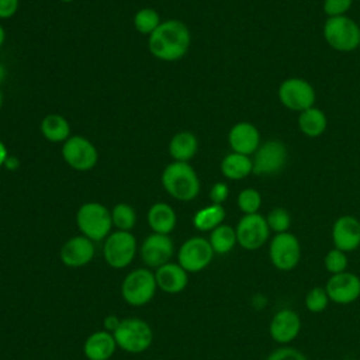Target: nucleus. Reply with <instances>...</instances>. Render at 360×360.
<instances>
[{"label":"nucleus","instance_id":"nucleus-1","mask_svg":"<svg viewBox=\"0 0 360 360\" xmlns=\"http://www.w3.org/2000/svg\"><path fill=\"white\" fill-rule=\"evenodd\" d=\"M191 42L188 27L180 20H166L149 35V52L160 60L174 62L181 59Z\"/></svg>","mask_w":360,"mask_h":360},{"label":"nucleus","instance_id":"nucleus-2","mask_svg":"<svg viewBox=\"0 0 360 360\" xmlns=\"http://www.w3.org/2000/svg\"><path fill=\"white\" fill-rule=\"evenodd\" d=\"M162 186L179 201H191L200 193V179L188 162L169 163L162 173Z\"/></svg>","mask_w":360,"mask_h":360},{"label":"nucleus","instance_id":"nucleus-3","mask_svg":"<svg viewBox=\"0 0 360 360\" xmlns=\"http://www.w3.org/2000/svg\"><path fill=\"white\" fill-rule=\"evenodd\" d=\"M76 224L82 235L90 240H103L110 235L112 226L111 211H108V208L101 202H84L77 210Z\"/></svg>","mask_w":360,"mask_h":360},{"label":"nucleus","instance_id":"nucleus-4","mask_svg":"<svg viewBox=\"0 0 360 360\" xmlns=\"http://www.w3.org/2000/svg\"><path fill=\"white\" fill-rule=\"evenodd\" d=\"M117 346L128 353H142L149 349L153 332L149 323L138 318L122 319L112 332Z\"/></svg>","mask_w":360,"mask_h":360},{"label":"nucleus","instance_id":"nucleus-5","mask_svg":"<svg viewBox=\"0 0 360 360\" xmlns=\"http://www.w3.org/2000/svg\"><path fill=\"white\" fill-rule=\"evenodd\" d=\"M323 38L333 49L350 52L359 48L360 27L346 15L329 17L323 25Z\"/></svg>","mask_w":360,"mask_h":360},{"label":"nucleus","instance_id":"nucleus-6","mask_svg":"<svg viewBox=\"0 0 360 360\" xmlns=\"http://www.w3.org/2000/svg\"><path fill=\"white\" fill-rule=\"evenodd\" d=\"M156 288L155 273L148 269H135L125 276L121 285V294L127 304L142 307L153 298Z\"/></svg>","mask_w":360,"mask_h":360},{"label":"nucleus","instance_id":"nucleus-7","mask_svg":"<svg viewBox=\"0 0 360 360\" xmlns=\"http://www.w3.org/2000/svg\"><path fill=\"white\" fill-rule=\"evenodd\" d=\"M136 253V239L128 231H115L105 238L103 255L107 264L114 269L127 267Z\"/></svg>","mask_w":360,"mask_h":360},{"label":"nucleus","instance_id":"nucleus-8","mask_svg":"<svg viewBox=\"0 0 360 360\" xmlns=\"http://www.w3.org/2000/svg\"><path fill=\"white\" fill-rule=\"evenodd\" d=\"M62 158L72 169L87 172L97 165L98 152L91 141L82 135H73L63 142Z\"/></svg>","mask_w":360,"mask_h":360},{"label":"nucleus","instance_id":"nucleus-9","mask_svg":"<svg viewBox=\"0 0 360 360\" xmlns=\"http://www.w3.org/2000/svg\"><path fill=\"white\" fill-rule=\"evenodd\" d=\"M269 256L276 269L290 271L298 264L301 257L300 240L290 232L276 233L270 242Z\"/></svg>","mask_w":360,"mask_h":360},{"label":"nucleus","instance_id":"nucleus-10","mask_svg":"<svg viewBox=\"0 0 360 360\" xmlns=\"http://www.w3.org/2000/svg\"><path fill=\"white\" fill-rule=\"evenodd\" d=\"M214 250L210 240L201 236H193L187 239L179 249V264L187 273H197L204 270L212 260Z\"/></svg>","mask_w":360,"mask_h":360},{"label":"nucleus","instance_id":"nucleus-11","mask_svg":"<svg viewBox=\"0 0 360 360\" xmlns=\"http://www.w3.org/2000/svg\"><path fill=\"white\" fill-rule=\"evenodd\" d=\"M278 98L284 107L292 111H305L315 104V90L304 79L291 77L278 87Z\"/></svg>","mask_w":360,"mask_h":360},{"label":"nucleus","instance_id":"nucleus-12","mask_svg":"<svg viewBox=\"0 0 360 360\" xmlns=\"http://www.w3.org/2000/svg\"><path fill=\"white\" fill-rule=\"evenodd\" d=\"M238 243L246 250H256L262 248L270 233L267 221L260 214H245L236 225Z\"/></svg>","mask_w":360,"mask_h":360},{"label":"nucleus","instance_id":"nucleus-13","mask_svg":"<svg viewBox=\"0 0 360 360\" xmlns=\"http://www.w3.org/2000/svg\"><path fill=\"white\" fill-rule=\"evenodd\" d=\"M253 173L257 176H269L280 172L287 162L285 145L280 141H267L253 153Z\"/></svg>","mask_w":360,"mask_h":360},{"label":"nucleus","instance_id":"nucleus-14","mask_svg":"<svg viewBox=\"0 0 360 360\" xmlns=\"http://www.w3.org/2000/svg\"><path fill=\"white\" fill-rule=\"evenodd\" d=\"M325 290L330 301L340 305L352 304L360 297V277L350 271L332 274Z\"/></svg>","mask_w":360,"mask_h":360},{"label":"nucleus","instance_id":"nucleus-15","mask_svg":"<svg viewBox=\"0 0 360 360\" xmlns=\"http://www.w3.org/2000/svg\"><path fill=\"white\" fill-rule=\"evenodd\" d=\"M174 253L173 242L169 235L150 233L145 238L141 246V257L149 267H160L172 259Z\"/></svg>","mask_w":360,"mask_h":360},{"label":"nucleus","instance_id":"nucleus-16","mask_svg":"<svg viewBox=\"0 0 360 360\" xmlns=\"http://www.w3.org/2000/svg\"><path fill=\"white\" fill-rule=\"evenodd\" d=\"M332 240L345 253L356 250L360 246V221L352 215L339 217L332 226Z\"/></svg>","mask_w":360,"mask_h":360},{"label":"nucleus","instance_id":"nucleus-17","mask_svg":"<svg viewBox=\"0 0 360 360\" xmlns=\"http://www.w3.org/2000/svg\"><path fill=\"white\" fill-rule=\"evenodd\" d=\"M300 329H301L300 315L295 311L288 308L277 311L273 315L269 326L270 336L277 343H281V345L292 342L298 336Z\"/></svg>","mask_w":360,"mask_h":360},{"label":"nucleus","instance_id":"nucleus-18","mask_svg":"<svg viewBox=\"0 0 360 360\" xmlns=\"http://www.w3.org/2000/svg\"><path fill=\"white\" fill-rule=\"evenodd\" d=\"M93 256L94 243L84 235L70 238L60 249V260L69 267H82L90 263Z\"/></svg>","mask_w":360,"mask_h":360},{"label":"nucleus","instance_id":"nucleus-19","mask_svg":"<svg viewBox=\"0 0 360 360\" xmlns=\"http://www.w3.org/2000/svg\"><path fill=\"white\" fill-rule=\"evenodd\" d=\"M228 141L233 152L249 156L255 153L260 146V134L253 124L243 121L235 124L231 128Z\"/></svg>","mask_w":360,"mask_h":360},{"label":"nucleus","instance_id":"nucleus-20","mask_svg":"<svg viewBox=\"0 0 360 360\" xmlns=\"http://www.w3.org/2000/svg\"><path fill=\"white\" fill-rule=\"evenodd\" d=\"M156 284L167 294L181 292L188 283V273L179 263H166L155 271Z\"/></svg>","mask_w":360,"mask_h":360},{"label":"nucleus","instance_id":"nucleus-21","mask_svg":"<svg viewBox=\"0 0 360 360\" xmlns=\"http://www.w3.org/2000/svg\"><path fill=\"white\" fill-rule=\"evenodd\" d=\"M117 349L114 335L108 330L91 333L83 346V352L89 360H108Z\"/></svg>","mask_w":360,"mask_h":360},{"label":"nucleus","instance_id":"nucleus-22","mask_svg":"<svg viewBox=\"0 0 360 360\" xmlns=\"http://www.w3.org/2000/svg\"><path fill=\"white\" fill-rule=\"evenodd\" d=\"M148 225L155 233H163L169 235L177 222V215L172 205L166 202H155L149 210H148Z\"/></svg>","mask_w":360,"mask_h":360},{"label":"nucleus","instance_id":"nucleus-23","mask_svg":"<svg viewBox=\"0 0 360 360\" xmlns=\"http://www.w3.org/2000/svg\"><path fill=\"white\" fill-rule=\"evenodd\" d=\"M198 150L197 136L190 131L174 134L169 142V155L174 162H188Z\"/></svg>","mask_w":360,"mask_h":360},{"label":"nucleus","instance_id":"nucleus-24","mask_svg":"<svg viewBox=\"0 0 360 360\" xmlns=\"http://www.w3.org/2000/svg\"><path fill=\"white\" fill-rule=\"evenodd\" d=\"M39 128L42 136L52 143L65 142L70 138V125L68 120L59 114L45 115L41 121Z\"/></svg>","mask_w":360,"mask_h":360},{"label":"nucleus","instance_id":"nucleus-25","mask_svg":"<svg viewBox=\"0 0 360 360\" xmlns=\"http://www.w3.org/2000/svg\"><path fill=\"white\" fill-rule=\"evenodd\" d=\"M221 172L229 180H242L253 173V162L248 155L232 152L222 159Z\"/></svg>","mask_w":360,"mask_h":360},{"label":"nucleus","instance_id":"nucleus-26","mask_svg":"<svg viewBox=\"0 0 360 360\" xmlns=\"http://www.w3.org/2000/svg\"><path fill=\"white\" fill-rule=\"evenodd\" d=\"M326 125H328V120H326L325 112L316 107H311V108L300 112L298 127H300L301 132L305 134L307 136L315 138V136L322 135L326 129Z\"/></svg>","mask_w":360,"mask_h":360},{"label":"nucleus","instance_id":"nucleus-27","mask_svg":"<svg viewBox=\"0 0 360 360\" xmlns=\"http://www.w3.org/2000/svg\"><path fill=\"white\" fill-rule=\"evenodd\" d=\"M224 219H225L224 207L221 204H210L194 214L193 224L195 229L201 232H207L219 226Z\"/></svg>","mask_w":360,"mask_h":360},{"label":"nucleus","instance_id":"nucleus-28","mask_svg":"<svg viewBox=\"0 0 360 360\" xmlns=\"http://www.w3.org/2000/svg\"><path fill=\"white\" fill-rule=\"evenodd\" d=\"M210 245L214 250V253L225 255L233 249V246L238 243L236 239V231L231 225L221 224L215 229L211 231L210 235Z\"/></svg>","mask_w":360,"mask_h":360},{"label":"nucleus","instance_id":"nucleus-29","mask_svg":"<svg viewBox=\"0 0 360 360\" xmlns=\"http://www.w3.org/2000/svg\"><path fill=\"white\" fill-rule=\"evenodd\" d=\"M160 15L156 10L150 7H143L138 10L134 15V27L139 34L150 35L160 25Z\"/></svg>","mask_w":360,"mask_h":360},{"label":"nucleus","instance_id":"nucleus-30","mask_svg":"<svg viewBox=\"0 0 360 360\" xmlns=\"http://www.w3.org/2000/svg\"><path fill=\"white\" fill-rule=\"evenodd\" d=\"M112 225L118 231H131L136 224V212L127 202H118L111 210Z\"/></svg>","mask_w":360,"mask_h":360},{"label":"nucleus","instance_id":"nucleus-31","mask_svg":"<svg viewBox=\"0 0 360 360\" xmlns=\"http://www.w3.org/2000/svg\"><path fill=\"white\" fill-rule=\"evenodd\" d=\"M266 221L271 231H274L276 233H281V232L288 231V228L291 225V215L285 208L276 207L267 214Z\"/></svg>","mask_w":360,"mask_h":360},{"label":"nucleus","instance_id":"nucleus-32","mask_svg":"<svg viewBox=\"0 0 360 360\" xmlns=\"http://www.w3.org/2000/svg\"><path fill=\"white\" fill-rule=\"evenodd\" d=\"M262 205L260 193L255 188H245L238 195V207L243 214H256Z\"/></svg>","mask_w":360,"mask_h":360},{"label":"nucleus","instance_id":"nucleus-33","mask_svg":"<svg viewBox=\"0 0 360 360\" xmlns=\"http://www.w3.org/2000/svg\"><path fill=\"white\" fill-rule=\"evenodd\" d=\"M329 301L330 300L323 287H314L305 295V307L308 311H311L314 314H318V312H322L323 309H326Z\"/></svg>","mask_w":360,"mask_h":360},{"label":"nucleus","instance_id":"nucleus-34","mask_svg":"<svg viewBox=\"0 0 360 360\" xmlns=\"http://www.w3.org/2000/svg\"><path fill=\"white\" fill-rule=\"evenodd\" d=\"M347 264H349V262H347L346 253L336 248L329 250L325 256V267L332 274H339V273L346 271Z\"/></svg>","mask_w":360,"mask_h":360},{"label":"nucleus","instance_id":"nucleus-35","mask_svg":"<svg viewBox=\"0 0 360 360\" xmlns=\"http://www.w3.org/2000/svg\"><path fill=\"white\" fill-rule=\"evenodd\" d=\"M352 3H353V0H325L323 11L329 17L345 15V13L352 7Z\"/></svg>","mask_w":360,"mask_h":360},{"label":"nucleus","instance_id":"nucleus-36","mask_svg":"<svg viewBox=\"0 0 360 360\" xmlns=\"http://www.w3.org/2000/svg\"><path fill=\"white\" fill-rule=\"evenodd\" d=\"M266 360H307V357L297 349L280 347L271 352Z\"/></svg>","mask_w":360,"mask_h":360},{"label":"nucleus","instance_id":"nucleus-37","mask_svg":"<svg viewBox=\"0 0 360 360\" xmlns=\"http://www.w3.org/2000/svg\"><path fill=\"white\" fill-rule=\"evenodd\" d=\"M228 195H229V188L225 183L218 181V183L212 184V187L210 190V200H211L212 204H221L222 205V202L226 201Z\"/></svg>","mask_w":360,"mask_h":360},{"label":"nucleus","instance_id":"nucleus-38","mask_svg":"<svg viewBox=\"0 0 360 360\" xmlns=\"http://www.w3.org/2000/svg\"><path fill=\"white\" fill-rule=\"evenodd\" d=\"M20 6V0H0V20L11 18Z\"/></svg>","mask_w":360,"mask_h":360},{"label":"nucleus","instance_id":"nucleus-39","mask_svg":"<svg viewBox=\"0 0 360 360\" xmlns=\"http://www.w3.org/2000/svg\"><path fill=\"white\" fill-rule=\"evenodd\" d=\"M121 321L115 316V315H110V316H107L105 319H104V326H105V329H108V330H111V333L115 330V328L118 326V323H120Z\"/></svg>","mask_w":360,"mask_h":360},{"label":"nucleus","instance_id":"nucleus-40","mask_svg":"<svg viewBox=\"0 0 360 360\" xmlns=\"http://www.w3.org/2000/svg\"><path fill=\"white\" fill-rule=\"evenodd\" d=\"M4 166H6V169H8V170H14V169L18 167V159H17L15 156H10V155H8V158H7L6 162H4Z\"/></svg>","mask_w":360,"mask_h":360},{"label":"nucleus","instance_id":"nucleus-41","mask_svg":"<svg viewBox=\"0 0 360 360\" xmlns=\"http://www.w3.org/2000/svg\"><path fill=\"white\" fill-rule=\"evenodd\" d=\"M8 158V152H7V148H6V145L0 141V167L1 166H4V162H6V159Z\"/></svg>","mask_w":360,"mask_h":360},{"label":"nucleus","instance_id":"nucleus-42","mask_svg":"<svg viewBox=\"0 0 360 360\" xmlns=\"http://www.w3.org/2000/svg\"><path fill=\"white\" fill-rule=\"evenodd\" d=\"M4 41H6V31H4L3 25L0 24V46L4 44Z\"/></svg>","mask_w":360,"mask_h":360},{"label":"nucleus","instance_id":"nucleus-43","mask_svg":"<svg viewBox=\"0 0 360 360\" xmlns=\"http://www.w3.org/2000/svg\"><path fill=\"white\" fill-rule=\"evenodd\" d=\"M4 77H6V69H4V66L0 63V83L4 80Z\"/></svg>","mask_w":360,"mask_h":360},{"label":"nucleus","instance_id":"nucleus-44","mask_svg":"<svg viewBox=\"0 0 360 360\" xmlns=\"http://www.w3.org/2000/svg\"><path fill=\"white\" fill-rule=\"evenodd\" d=\"M1 105H3V94L0 91V108H1Z\"/></svg>","mask_w":360,"mask_h":360},{"label":"nucleus","instance_id":"nucleus-45","mask_svg":"<svg viewBox=\"0 0 360 360\" xmlns=\"http://www.w3.org/2000/svg\"><path fill=\"white\" fill-rule=\"evenodd\" d=\"M59 1H62V3H72V1H75V0H59Z\"/></svg>","mask_w":360,"mask_h":360},{"label":"nucleus","instance_id":"nucleus-46","mask_svg":"<svg viewBox=\"0 0 360 360\" xmlns=\"http://www.w3.org/2000/svg\"><path fill=\"white\" fill-rule=\"evenodd\" d=\"M359 48H360V44H359Z\"/></svg>","mask_w":360,"mask_h":360}]
</instances>
